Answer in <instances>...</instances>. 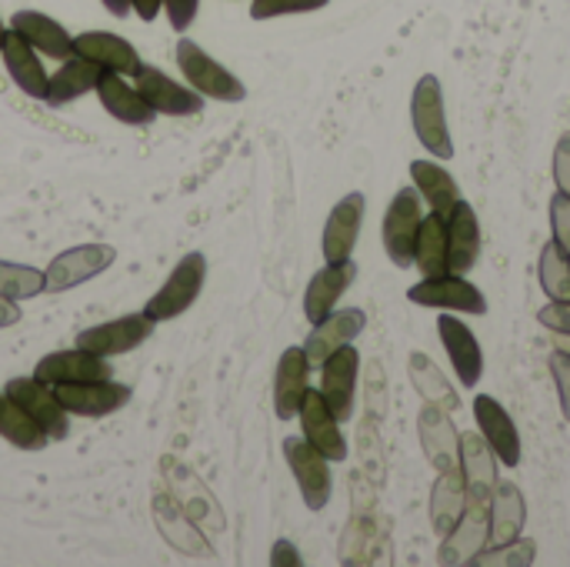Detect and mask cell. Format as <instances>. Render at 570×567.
Returning <instances> with one entry per match:
<instances>
[{
	"instance_id": "1",
	"label": "cell",
	"mask_w": 570,
	"mask_h": 567,
	"mask_svg": "<svg viewBox=\"0 0 570 567\" xmlns=\"http://www.w3.org/2000/svg\"><path fill=\"white\" fill-rule=\"evenodd\" d=\"M411 124H414V134L421 140V147L438 157V160H451L458 150H454V140H451V127H448V107H444V87L434 74H424L417 84H414V94H411Z\"/></svg>"
},
{
	"instance_id": "2",
	"label": "cell",
	"mask_w": 570,
	"mask_h": 567,
	"mask_svg": "<svg viewBox=\"0 0 570 567\" xmlns=\"http://www.w3.org/2000/svg\"><path fill=\"white\" fill-rule=\"evenodd\" d=\"M177 67L184 74V80L200 94V97H214L220 104H237L247 97V87L240 84V77H234L220 60H214L200 43H194L190 37L177 40Z\"/></svg>"
},
{
	"instance_id": "3",
	"label": "cell",
	"mask_w": 570,
	"mask_h": 567,
	"mask_svg": "<svg viewBox=\"0 0 570 567\" xmlns=\"http://www.w3.org/2000/svg\"><path fill=\"white\" fill-rule=\"evenodd\" d=\"M424 197L417 194V187H401L394 194V201L387 204V214H384V224H381V241H384V251L391 257L394 267L407 271L414 267V241H417V231H421V221H424Z\"/></svg>"
},
{
	"instance_id": "4",
	"label": "cell",
	"mask_w": 570,
	"mask_h": 567,
	"mask_svg": "<svg viewBox=\"0 0 570 567\" xmlns=\"http://www.w3.org/2000/svg\"><path fill=\"white\" fill-rule=\"evenodd\" d=\"M204 277H207V257L204 254H187L177 261V267L167 274V281L160 284V291L147 301L144 314L160 324V321H174L180 317L204 291Z\"/></svg>"
},
{
	"instance_id": "5",
	"label": "cell",
	"mask_w": 570,
	"mask_h": 567,
	"mask_svg": "<svg viewBox=\"0 0 570 567\" xmlns=\"http://www.w3.org/2000/svg\"><path fill=\"white\" fill-rule=\"evenodd\" d=\"M407 301L431 307V311H448V314H471V317L488 314V297L481 294V287L471 284L468 274H451V271L421 277V284L407 291Z\"/></svg>"
},
{
	"instance_id": "6",
	"label": "cell",
	"mask_w": 570,
	"mask_h": 567,
	"mask_svg": "<svg viewBox=\"0 0 570 567\" xmlns=\"http://www.w3.org/2000/svg\"><path fill=\"white\" fill-rule=\"evenodd\" d=\"M284 458H287V468L301 488L307 511H324L331 505V495H334L331 461L314 444H307L304 438H284Z\"/></svg>"
},
{
	"instance_id": "7",
	"label": "cell",
	"mask_w": 570,
	"mask_h": 567,
	"mask_svg": "<svg viewBox=\"0 0 570 567\" xmlns=\"http://www.w3.org/2000/svg\"><path fill=\"white\" fill-rule=\"evenodd\" d=\"M117 251L110 244H80V247H70L63 254H57L47 271H43V281H47V291L50 294H63L77 284H87L90 277L104 274L110 264H114Z\"/></svg>"
},
{
	"instance_id": "8",
	"label": "cell",
	"mask_w": 570,
	"mask_h": 567,
	"mask_svg": "<svg viewBox=\"0 0 570 567\" xmlns=\"http://www.w3.org/2000/svg\"><path fill=\"white\" fill-rule=\"evenodd\" d=\"M150 334H154V321L147 314H124L117 321H104V324L83 328L73 338V344L110 361L117 354H127V351L140 348Z\"/></svg>"
},
{
	"instance_id": "9",
	"label": "cell",
	"mask_w": 570,
	"mask_h": 567,
	"mask_svg": "<svg viewBox=\"0 0 570 567\" xmlns=\"http://www.w3.org/2000/svg\"><path fill=\"white\" fill-rule=\"evenodd\" d=\"M33 421L37 428L50 438V441H63L70 434V414L63 411V404L57 401L53 388L37 381L33 374L30 378H10L7 388H3Z\"/></svg>"
},
{
	"instance_id": "10",
	"label": "cell",
	"mask_w": 570,
	"mask_h": 567,
	"mask_svg": "<svg viewBox=\"0 0 570 567\" xmlns=\"http://www.w3.org/2000/svg\"><path fill=\"white\" fill-rule=\"evenodd\" d=\"M160 468H164L167 491L177 498V505H180L204 531H224V525H227V521H224V511H220V505L214 501V495L204 488V481L194 478V471L184 468V465L174 461V458H164Z\"/></svg>"
},
{
	"instance_id": "11",
	"label": "cell",
	"mask_w": 570,
	"mask_h": 567,
	"mask_svg": "<svg viewBox=\"0 0 570 567\" xmlns=\"http://www.w3.org/2000/svg\"><path fill=\"white\" fill-rule=\"evenodd\" d=\"M357 374H361V354L354 344H344L321 364V394L334 418L344 424L354 418V398H357Z\"/></svg>"
},
{
	"instance_id": "12",
	"label": "cell",
	"mask_w": 570,
	"mask_h": 567,
	"mask_svg": "<svg viewBox=\"0 0 570 567\" xmlns=\"http://www.w3.org/2000/svg\"><path fill=\"white\" fill-rule=\"evenodd\" d=\"M134 87L157 114H167V117H194L204 110V100H207L194 87L177 84L174 77H167L160 67H150V63L140 67V74L134 77Z\"/></svg>"
},
{
	"instance_id": "13",
	"label": "cell",
	"mask_w": 570,
	"mask_h": 567,
	"mask_svg": "<svg viewBox=\"0 0 570 567\" xmlns=\"http://www.w3.org/2000/svg\"><path fill=\"white\" fill-rule=\"evenodd\" d=\"M364 211H367V197L361 190H351L347 197H341L334 204V211L327 214V224H324V237H321V251H324L327 264L354 257V247H357V237L364 227Z\"/></svg>"
},
{
	"instance_id": "14",
	"label": "cell",
	"mask_w": 570,
	"mask_h": 567,
	"mask_svg": "<svg viewBox=\"0 0 570 567\" xmlns=\"http://www.w3.org/2000/svg\"><path fill=\"white\" fill-rule=\"evenodd\" d=\"M297 421H301V438L307 444H314L331 465L347 461V441L341 434V421L334 418V411L327 408L321 391L307 388V394L301 401V411H297Z\"/></svg>"
},
{
	"instance_id": "15",
	"label": "cell",
	"mask_w": 570,
	"mask_h": 567,
	"mask_svg": "<svg viewBox=\"0 0 570 567\" xmlns=\"http://www.w3.org/2000/svg\"><path fill=\"white\" fill-rule=\"evenodd\" d=\"M417 438L424 448V458L431 461V468L441 471H454L458 468V451H461V431L451 421V411L441 404L424 401L421 414H417Z\"/></svg>"
},
{
	"instance_id": "16",
	"label": "cell",
	"mask_w": 570,
	"mask_h": 567,
	"mask_svg": "<svg viewBox=\"0 0 570 567\" xmlns=\"http://www.w3.org/2000/svg\"><path fill=\"white\" fill-rule=\"evenodd\" d=\"M33 378L43 384H83V381H107L114 378V364H107V358H97L83 348H70V351H53L43 354L33 368Z\"/></svg>"
},
{
	"instance_id": "17",
	"label": "cell",
	"mask_w": 570,
	"mask_h": 567,
	"mask_svg": "<svg viewBox=\"0 0 570 567\" xmlns=\"http://www.w3.org/2000/svg\"><path fill=\"white\" fill-rule=\"evenodd\" d=\"M53 394L67 414H80V418H107V414L127 408V401H130V388L117 384L114 378L83 381V384H53Z\"/></svg>"
},
{
	"instance_id": "18",
	"label": "cell",
	"mask_w": 570,
	"mask_h": 567,
	"mask_svg": "<svg viewBox=\"0 0 570 567\" xmlns=\"http://www.w3.org/2000/svg\"><path fill=\"white\" fill-rule=\"evenodd\" d=\"M154 521H157L160 538L177 555H190V558H207L210 555V541H207L204 528L177 505V498L170 491H160L154 498Z\"/></svg>"
},
{
	"instance_id": "19",
	"label": "cell",
	"mask_w": 570,
	"mask_h": 567,
	"mask_svg": "<svg viewBox=\"0 0 570 567\" xmlns=\"http://www.w3.org/2000/svg\"><path fill=\"white\" fill-rule=\"evenodd\" d=\"M314 331L304 341V354L311 361V368H321L334 351H341L344 344H354V338H361V331L367 328V314L361 307H334L324 321L311 324Z\"/></svg>"
},
{
	"instance_id": "20",
	"label": "cell",
	"mask_w": 570,
	"mask_h": 567,
	"mask_svg": "<svg viewBox=\"0 0 570 567\" xmlns=\"http://www.w3.org/2000/svg\"><path fill=\"white\" fill-rule=\"evenodd\" d=\"M488 548V501H468V511L451 528V535L441 538L438 565L464 567L471 565Z\"/></svg>"
},
{
	"instance_id": "21",
	"label": "cell",
	"mask_w": 570,
	"mask_h": 567,
	"mask_svg": "<svg viewBox=\"0 0 570 567\" xmlns=\"http://www.w3.org/2000/svg\"><path fill=\"white\" fill-rule=\"evenodd\" d=\"M474 421H478L481 438L494 448L498 461L504 468H518L521 465V431H518L514 418L508 414V408L491 394H478L474 398Z\"/></svg>"
},
{
	"instance_id": "22",
	"label": "cell",
	"mask_w": 570,
	"mask_h": 567,
	"mask_svg": "<svg viewBox=\"0 0 570 567\" xmlns=\"http://www.w3.org/2000/svg\"><path fill=\"white\" fill-rule=\"evenodd\" d=\"M438 334L441 344L454 364V374L464 388H478L484 378V351L478 344V334L458 317V314H441L438 317Z\"/></svg>"
},
{
	"instance_id": "23",
	"label": "cell",
	"mask_w": 570,
	"mask_h": 567,
	"mask_svg": "<svg viewBox=\"0 0 570 567\" xmlns=\"http://www.w3.org/2000/svg\"><path fill=\"white\" fill-rule=\"evenodd\" d=\"M498 454L494 448L481 438V431H468L461 434V451H458V471L468 485V498L471 501H488L491 491L498 488L501 481V471H498Z\"/></svg>"
},
{
	"instance_id": "24",
	"label": "cell",
	"mask_w": 570,
	"mask_h": 567,
	"mask_svg": "<svg viewBox=\"0 0 570 567\" xmlns=\"http://www.w3.org/2000/svg\"><path fill=\"white\" fill-rule=\"evenodd\" d=\"M73 53L94 60L104 70L124 74V77H137L140 67H144L137 47L130 40H124L120 33H110V30H83V33H77L73 37Z\"/></svg>"
},
{
	"instance_id": "25",
	"label": "cell",
	"mask_w": 570,
	"mask_h": 567,
	"mask_svg": "<svg viewBox=\"0 0 570 567\" xmlns=\"http://www.w3.org/2000/svg\"><path fill=\"white\" fill-rule=\"evenodd\" d=\"M481 257V221L478 211L461 197L448 214V271L471 274Z\"/></svg>"
},
{
	"instance_id": "26",
	"label": "cell",
	"mask_w": 570,
	"mask_h": 567,
	"mask_svg": "<svg viewBox=\"0 0 570 567\" xmlns=\"http://www.w3.org/2000/svg\"><path fill=\"white\" fill-rule=\"evenodd\" d=\"M528 501L514 481H498L488 498V545H508L524 535Z\"/></svg>"
},
{
	"instance_id": "27",
	"label": "cell",
	"mask_w": 570,
	"mask_h": 567,
	"mask_svg": "<svg viewBox=\"0 0 570 567\" xmlns=\"http://www.w3.org/2000/svg\"><path fill=\"white\" fill-rule=\"evenodd\" d=\"M354 281H357V264H354V261L324 264V267L311 277V284H307V291H304V317H307L311 324L324 321V317L337 307V301L347 294V287H351Z\"/></svg>"
},
{
	"instance_id": "28",
	"label": "cell",
	"mask_w": 570,
	"mask_h": 567,
	"mask_svg": "<svg viewBox=\"0 0 570 567\" xmlns=\"http://www.w3.org/2000/svg\"><path fill=\"white\" fill-rule=\"evenodd\" d=\"M311 361L304 354V348H287L277 361L274 371V411L281 421H294L301 411V401L307 394V381H311Z\"/></svg>"
},
{
	"instance_id": "29",
	"label": "cell",
	"mask_w": 570,
	"mask_h": 567,
	"mask_svg": "<svg viewBox=\"0 0 570 567\" xmlns=\"http://www.w3.org/2000/svg\"><path fill=\"white\" fill-rule=\"evenodd\" d=\"M97 97H100V107L127 127H147L157 120V110L137 94V87L124 80V74L104 70L97 80Z\"/></svg>"
},
{
	"instance_id": "30",
	"label": "cell",
	"mask_w": 570,
	"mask_h": 567,
	"mask_svg": "<svg viewBox=\"0 0 570 567\" xmlns=\"http://www.w3.org/2000/svg\"><path fill=\"white\" fill-rule=\"evenodd\" d=\"M10 30L20 33L40 57H53V60L73 57V37L40 10H17L10 17Z\"/></svg>"
},
{
	"instance_id": "31",
	"label": "cell",
	"mask_w": 570,
	"mask_h": 567,
	"mask_svg": "<svg viewBox=\"0 0 570 567\" xmlns=\"http://www.w3.org/2000/svg\"><path fill=\"white\" fill-rule=\"evenodd\" d=\"M0 53H3V63H7V74H10V80L20 87V94H27V97H33V100H43L47 97V70H43V63H40V53L20 37V33H13L10 27H7V33H3V43H0Z\"/></svg>"
},
{
	"instance_id": "32",
	"label": "cell",
	"mask_w": 570,
	"mask_h": 567,
	"mask_svg": "<svg viewBox=\"0 0 570 567\" xmlns=\"http://www.w3.org/2000/svg\"><path fill=\"white\" fill-rule=\"evenodd\" d=\"M468 485L461 478V471H441L431 485V528L438 535V541L444 535H451V528L461 521V515L468 511Z\"/></svg>"
},
{
	"instance_id": "33",
	"label": "cell",
	"mask_w": 570,
	"mask_h": 567,
	"mask_svg": "<svg viewBox=\"0 0 570 567\" xmlns=\"http://www.w3.org/2000/svg\"><path fill=\"white\" fill-rule=\"evenodd\" d=\"M411 177L417 194L424 197V207L441 217H448L461 201V187L441 160H411Z\"/></svg>"
},
{
	"instance_id": "34",
	"label": "cell",
	"mask_w": 570,
	"mask_h": 567,
	"mask_svg": "<svg viewBox=\"0 0 570 567\" xmlns=\"http://www.w3.org/2000/svg\"><path fill=\"white\" fill-rule=\"evenodd\" d=\"M100 74H104V67H97L94 60L73 53V57H67V60L60 63V70H53V77L47 80V97H43V100H47L50 107H63V104H70V100H77V97L97 90Z\"/></svg>"
},
{
	"instance_id": "35",
	"label": "cell",
	"mask_w": 570,
	"mask_h": 567,
	"mask_svg": "<svg viewBox=\"0 0 570 567\" xmlns=\"http://www.w3.org/2000/svg\"><path fill=\"white\" fill-rule=\"evenodd\" d=\"M414 267L421 277H434L448 271V217L428 211L414 241Z\"/></svg>"
},
{
	"instance_id": "36",
	"label": "cell",
	"mask_w": 570,
	"mask_h": 567,
	"mask_svg": "<svg viewBox=\"0 0 570 567\" xmlns=\"http://www.w3.org/2000/svg\"><path fill=\"white\" fill-rule=\"evenodd\" d=\"M407 374H411L414 391H417L424 401L441 404V408H448V411H461V394L454 391V384L441 374V368H438L424 351H414V354H411Z\"/></svg>"
},
{
	"instance_id": "37",
	"label": "cell",
	"mask_w": 570,
	"mask_h": 567,
	"mask_svg": "<svg viewBox=\"0 0 570 567\" xmlns=\"http://www.w3.org/2000/svg\"><path fill=\"white\" fill-rule=\"evenodd\" d=\"M0 438L17 451H43L50 444V438L37 428V421L7 391H0Z\"/></svg>"
},
{
	"instance_id": "38",
	"label": "cell",
	"mask_w": 570,
	"mask_h": 567,
	"mask_svg": "<svg viewBox=\"0 0 570 567\" xmlns=\"http://www.w3.org/2000/svg\"><path fill=\"white\" fill-rule=\"evenodd\" d=\"M538 277H541L548 301H570V254L554 237L541 247Z\"/></svg>"
},
{
	"instance_id": "39",
	"label": "cell",
	"mask_w": 570,
	"mask_h": 567,
	"mask_svg": "<svg viewBox=\"0 0 570 567\" xmlns=\"http://www.w3.org/2000/svg\"><path fill=\"white\" fill-rule=\"evenodd\" d=\"M47 291V281H43V271L30 267V264H10V261H0V294L10 297V301H30L37 294Z\"/></svg>"
},
{
	"instance_id": "40",
	"label": "cell",
	"mask_w": 570,
	"mask_h": 567,
	"mask_svg": "<svg viewBox=\"0 0 570 567\" xmlns=\"http://www.w3.org/2000/svg\"><path fill=\"white\" fill-rule=\"evenodd\" d=\"M538 558V545L531 538H518L508 545H488L471 565L474 567H531Z\"/></svg>"
},
{
	"instance_id": "41",
	"label": "cell",
	"mask_w": 570,
	"mask_h": 567,
	"mask_svg": "<svg viewBox=\"0 0 570 567\" xmlns=\"http://www.w3.org/2000/svg\"><path fill=\"white\" fill-rule=\"evenodd\" d=\"M327 3L331 0H250V17L271 20V17H287V13H311Z\"/></svg>"
},
{
	"instance_id": "42",
	"label": "cell",
	"mask_w": 570,
	"mask_h": 567,
	"mask_svg": "<svg viewBox=\"0 0 570 567\" xmlns=\"http://www.w3.org/2000/svg\"><path fill=\"white\" fill-rule=\"evenodd\" d=\"M548 371L554 378V388H558V401H561V414L564 421H570V354L554 348V354L548 358Z\"/></svg>"
},
{
	"instance_id": "43",
	"label": "cell",
	"mask_w": 570,
	"mask_h": 567,
	"mask_svg": "<svg viewBox=\"0 0 570 567\" xmlns=\"http://www.w3.org/2000/svg\"><path fill=\"white\" fill-rule=\"evenodd\" d=\"M548 217H551V231H554V241L570 254V197L554 190L551 201H548Z\"/></svg>"
},
{
	"instance_id": "44",
	"label": "cell",
	"mask_w": 570,
	"mask_h": 567,
	"mask_svg": "<svg viewBox=\"0 0 570 567\" xmlns=\"http://www.w3.org/2000/svg\"><path fill=\"white\" fill-rule=\"evenodd\" d=\"M551 174H554L558 190L570 197V130H564L558 137V147H554V157H551Z\"/></svg>"
},
{
	"instance_id": "45",
	"label": "cell",
	"mask_w": 570,
	"mask_h": 567,
	"mask_svg": "<svg viewBox=\"0 0 570 567\" xmlns=\"http://www.w3.org/2000/svg\"><path fill=\"white\" fill-rule=\"evenodd\" d=\"M361 448H364V471L374 481H384V454H381V441H377V431L374 428H364L361 431Z\"/></svg>"
},
{
	"instance_id": "46",
	"label": "cell",
	"mask_w": 570,
	"mask_h": 567,
	"mask_svg": "<svg viewBox=\"0 0 570 567\" xmlns=\"http://www.w3.org/2000/svg\"><path fill=\"white\" fill-rule=\"evenodd\" d=\"M164 10H167L170 27H174L177 33H184V30L194 23V17H197L200 0H164Z\"/></svg>"
},
{
	"instance_id": "47",
	"label": "cell",
	"mask_w": 570,
	"mask_h": 567,
	"mask_svg": "<svg viewBox=\"0 0 570 567\" xmlns=\"http://www.w3.org/2000/svg\"><path fill=\"white\" fill-rule=\"evenodd\" d=\"M538 321H541L548 331L570 334V301H548V304L538 311Z\"/></svg>"
},
{
	"instance_id": "48",
	"label": "cell",
	"mask_w": 570,
	"mask_h": 567,
	"mask_svg": "<svg viewBox=\"0 0 570 567\" xmlns=\"http://www.w3.org/2000/svg\"><path fill=\"white\" fill-rule=\"evenodd\" d=\"M367 401H371V418L381 421L384 411H387V384H384V371L377 364L371 368V394H367Z\"/></svg>"
},
{
	"instance_id": "49",
	"label": "cell",
	"mask_w": 570,
	"mask_h": 567,
	"mask_svg": "<svg viewBox=\"0 0 570 567\" xmlns=\"http://www.w3.org/2000/svg\"><path fill=\"white\" fill-rule=\"evenodd\" d=\"M271 565H301V555H297V548L291 545V541H277L274 545V555H271Z\"/></svg>"
},
{
	"instance_id": "50",
	"label": "cell",
	"mask_w": 570,
	"mask_h": 567,
	"mask_svg": "<svg viewBox=\"0 0 570 567\" xmlns=\"http://www.w3.org/2000/svg\"><path fill=\"white\" fill-rule=\"evenodd\" d=\"M20 317H23V311L17 307V301H10V297H3V294H0V331H3V328L20 324Z\"/></svg>"
},
{
	"instance_id": "51",
	"label": "cell",
	"mask_w": 570,
	"mask_h": 567,
	"mask_svg": "<svg viewBox=\"0 0 570 567\" xmlns=\"http://www.w3.org/2000/svg\"><path fill=\"white\" fill-rule=\"evenodd\" d=\"M130 3H134V10H137L140 20H154L160 13V3L164 0H130Z\"/></svg>"
},
{
	"instance_id": "52",
	"label": "cell",
	"mask_w": 570,
	"mask_h": 567,
	"mask_svg": "<svg viewBox=\"0 0 570 567\" xmlns=\"http://www.w3.org/2000/svg\"><path fill=\"white\" fill-rule=\"evenodd\" d=\"M100 3H104L114 17H127V13L134 10V3H130V0H100Z\"/></svg>"
},
{
	"instance_id": "53",
	"label": "cell",
	"mask_w": 570,
	"mask_h": 567,
	"mask_svg": "<svg viewBox=\"0 0 570 567\" xmlns=\"http://www.w3.org/2000/svg\"><path fill=\"white\" fill-rule=\"evenodd\" d=\"M551 334H554V338H551V344H554V348H561V351H568V354H570V334H561V331H551Z\"/></svg>"
},
{
	"instance_id": "54",
	"label": "cell",
	"mask_w": 570,
	"mask_h": 567,
	"mask_svg": "<svg viewBox=\"0 0 570 567\" xmlns=\"http://www.w3.org/2000/svg\"><path fill=\"white\" fill-rule=\"evenodd\" d=\"M3 33H7V27H3V20H0V43H3Z\"/></svg>"
}]
</instances>
